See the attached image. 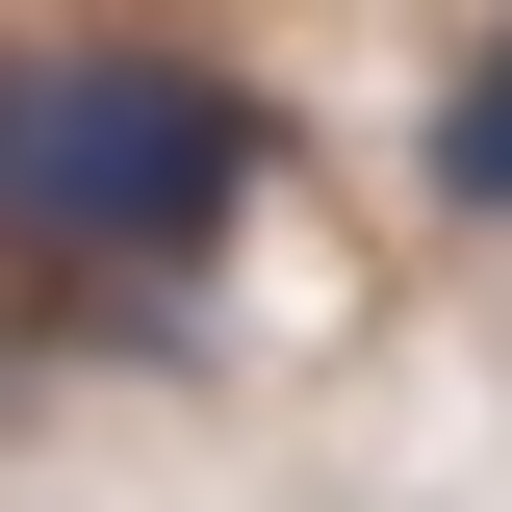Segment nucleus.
Returning a JSON list of instances; mask_svg holds the SVG:
<instances>
[{
  "instance_id": "nucleus-1",
  "label": "nucleus",
  "mask_w": 512,
  "mask_h": 512,
  "mask_svg": "<svg viewBox=\"0 0 512 512\" xmlns=\"http://www.w3.org/2000/svg\"><path fill=\"white\" fill-rule=\"evenodd\" d=\"M256 154H282V128L205 52H26L0 77V231L26 256H205L256 205Z\"/></svg>"
},
{
  "instance_id": "nucleus-2",
  "label": "nucleus",
  "mask_w": 512,
  "mask_h": 512,
  "mask_svg": "<svg viewBox=\"0 0 512 512\" xmlns=\"http://www.w3.org/2000/svg\"><path fill=\"white\" fill-rule=\"evenodd\" d=\"M436 205H487V231H512V26L436 77Z\"/></svg>"
}]
</instances>
